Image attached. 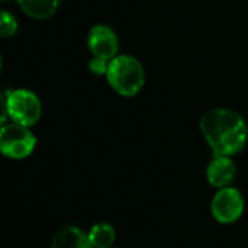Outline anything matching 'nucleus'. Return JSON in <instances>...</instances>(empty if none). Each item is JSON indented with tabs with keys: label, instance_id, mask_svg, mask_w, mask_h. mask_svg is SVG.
Masks as SVG:
<instances>
[{
	"label": "nucleus",
	"instance_id": "nucleus-1",
	"mask_svg": "<svg viewBox=\"0 0 248 248\" xmlns=\"http://www.w3.org/2000/svg\"><path fill=\"white\" fill-rule=\"evenodd\" d=\"M201 131L215 155L232 157L247 144L248 126L246 119L235 110L215 108L201 118Z\"/></svg>",
	"mask_w": 248,
	"mask_h": 248
},
{
	"label": "nucleus",
	"instance_id": "nucleus-2",
	"mask_svg": "<svg viewBox=\"0 0 248 248\" xmlns=\"http://www.w3.org/2000/svg\"><path fill=\"white\" fill-rule=\"evenodd\" d=\"M109 86L124 97L137 96L145 84L142 64L132 55H116L109 61L106 73Z\"/></svg>",
	"mask_w": 248,
	"mask_h": 248
},
{
	"label": "nucleus",
	"instance_id": "nucleus-3",
	"mask_svg": "<svg viewBox=\"0 0 248 248\" xmlns=\"http://www.w3.org/2000/svg\"><path fill=\"white\" fill-rule=\"evenodd\" d=\"M41 115L42 105L33 92L28 89H15L6 93L3 103V125L9 116L12 122L31 128L41 119Z\"/></svg>",
	"mask_w": 248,
	"mask_h": 248
},
{
	"label": "nucleus",
	"instance_id": "nucleus-4",
	"mask_svg": "<svg viewBox=\"0 0 248 248\" xmlns=\"http://www.w3.org/2000/svg\"><path fill=\"white\" fill-rule=\"evenodd\" d=\"M36 145V137L28 126L10 122L0 131V150L3 155L12 160H22L32 154Z\"/></svg>",
	"mask_w": 248,
	"mask_h": 248
},
{
	"label": "nucleus",
	"instance_id": "nucleus-5",
	"mask_svg": "<svg viewBox=\"0 0 248 248\" xmlns=\"http://www.w3.org/2000/svg\"><path fill=\"white\" fill-rule=\"evenodd\" d=\"M211 211L214 218L221 224L235 222L244 211V198L234 187L221 189L212 199Z\"/></svg>",
	"mask_w": 248,
	"mask_h": 248
},
{
	"label": "nucleus",
	"instance_id": "nucleus-6",
	"mask_svg": "<svg viewBox=\"0 0 248 248\" xmlns=\"http://www.w3.org/2000/svg\"><path fill=\"white\" fill-rule=\"evenodd\" d=\"M87 46L93 57L110 61L118 55L119 39L116 32L108 25H94L87 35Z\"/></svg>",
	"mask_w": 248,
	"mask_h": 248
},
{
	"label": "nucleus",
	"instance_id": "nucleus-7",
	"mask_svg": "<svg viewBox=\"0 0 248 248\" xmlns=\"http://www.w3.org/2000/svg\"><path fill=\"white\" fill-rule=\"evenodd\" d=\"M235 163L228 155H215L206 169V179L209 185L218 189L230 187V185L235 179Z\"/></svg>",
	"mask_w": 248,
	"mask_h": 248
},
{
	"label": "nucleus",
	"instance_id": "nucleus-8",
	"mask_svg": "<svg viewBox=\"0 0 248 248\" xmlns=\"http://www.w3.org/2000/svg\"><path fill=\"white\" fill-rule=\"evenodd\" d=\"M51 248H93L89 235L77 227H64L52 238Z\"/></svg>",
	"mask_w": 248,
	"mask_h": 248
},
{
	"label": "nucleus",
	"instance_id": "nucleus-9",
	"mask_svg": "<svg viewBox=\"0 0 248 248\" xmlns=\"http://www.w3.org/2000/svg\"><path fill=\"white\" fill-rule=\"evenodd\" d=\"M61 0H17L19 7L33 19H48L51 17Z\"/></svg>",
	"mask_w": 248,
	"mask_h": 248
},
{
	"label": "nucleus",
	"instance_id": "nucleus-10",
	"mask_svg": "<svg viewBox=\"0 0 248 248\" xmlns=\"http://www.w3.org/2000/svg\"><path fill=\"white\" fill-rule=\"evenodd\" d=\"M87 235L93 248H110L116 237L113 227L105 222L93 225Z\"/></svg>",
	"mask_w": 248,
	"mask_h": 248
},
{
	"label": "nucleus",
	"instance_id": "nucleus-11",
	"mask_svg": "<svg viewBox=\"0 0 248 248\" xmlns=\"http://www.w3.org/2000/svg\"><path fill=\"white\" fill-rule=\"evenodd\" d=\"M17 32V20L16 17L9 13L7 10H1V16H0V33L1 38H12L15 36Z\"/></svg>",
	"mask_w": 248,
	"mask_h": 248
},
{
	"label": "nucleus",
	"instance_id": "nucleus-12",
	"mask_svg": "<svg viewBox=\"0 0 248 248\" xmlns=\"http://www.w3.org/2000/svg\"><path fill=\"white\" fill-rule=\"evenodd\" d=\"M108 68H109V61H106V60H103V58L93 57V58L89 61V70H90V73H93L94 76H106Z\"/></svg>",
	"mask_w": 248,
	"mask_h": 248
},
{
	"label": "nucleus",
	"instance_id": "nucleus-13",
	"mask_svg": "<svg viewBox=\"0 0 248 248\" xmlns=\"http://www.w3.org/2000/svg\"><path fill=\"white\" fill-rule=\"evenodd\" d=\"M1 1H7V0H1Z\"/></svg>",
	"mask_w": 248,
	"mask_h": 248
},
{
	"label": "nucleus",
	"instance_id": "nucleus-14",
	"mask_svg": "<svg viewBox=\"0 0 248 248\" xmlns=\"http://www.w3.org/2000/svg\"><path fill=\"white\" fill-rule=\"evenodd\" d=\"M110 248H112V247H110Z\"/></svg>",
	"mask_w": 248,
	"mask_h": 248
}]
</instances>
